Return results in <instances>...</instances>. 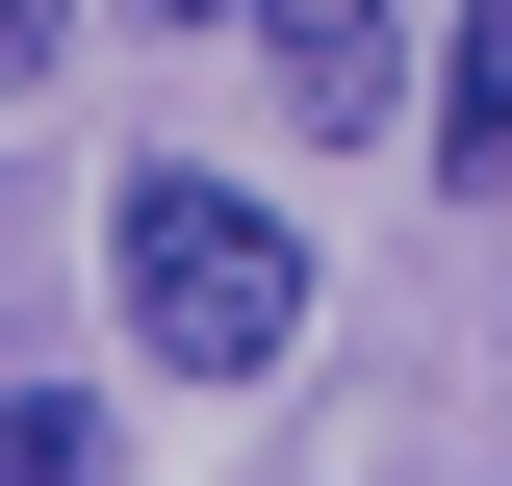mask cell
I'll return each mask as SVG.
<instances>
[{
	"label": "cell",
	"instance_id": "1",
	"mask_svg": "<svg viewBox=\"0 0 512 486\" xmlns=\"http://www.w3.org/2000/svg\"><path fill=\"white\" fill-rule=\"evenodd\" d=\"M103 282H128V359L154 384H256L282 333H308V231L256 180H205V154H128L103 180Z\"/></svg>",
	"mask_w": 512,
	"mask_h": 486
},
{
	"label": "cell",
	"instance_id": "2",
	"mask_svg": "<svg viewBox=\"0 0 512 486\" xmlns=\"http://www.w3.org/2000/svg\"><path fill=\"white\" fill-rule=\"evenodd\" d=\"M282 128H410V0H256Z\"/></svg>",
	"mask_w": 512,
	"mask_h": 486
},
{
	"label": "cell",
	"instance_id": "3",
	"mask_svg": "<svg viewBox=\"0 0 512 486\" xmlns=\"http://www.w3.org/2000/svg\"><path fill=\"white\" fill-rule=\"evenodd\" d=\"M410 154H436L461 205L512 180V0H461V52H436V128H410Z\"/></svg>",
	"mask_w": 512,
	"mask_h": 486
},
{
	"label": "cell",
	"instance_id": "4",
	"mask_svg": "<svg viewBox=\"0 0 512 486\" xmlns=\"http://www.w3.org/2000/svg\"><path fill=\"white\" fill-rule=\"evenodd\" d=\"M103 461V410H77V384H0V486H77Z\"/></svg>",
	"mask_w": 512,
	"mask_h": 486
},
{
	"label": "cell",
	"instance_id": "5",
	"mask_svg": "<svg viewBox=\"0 0 512 486\" xmlns=\"http://www.w3.org/2000/svg\"><path fill=\"white\" fill-rule=\"evenodd\" d=\"M0 77H52V0H0Z\"/></svg>",
	"mask_w": 512,
	"mask_h": 486
},
{
	"label": "cell",
	"instance_id": "6",
	"mask_svg": "<svg viewBox=\"0 0 512 486\" xmlns=\"http://www.w3.org/2000/svg\"><path fill=\"white\" fill-rule=\"evenodd\" d=\"M128 26H231V0H128Z\"/></svg>",
	"mask_w": 512,
	"mask_h": 486
}]
</instances>
